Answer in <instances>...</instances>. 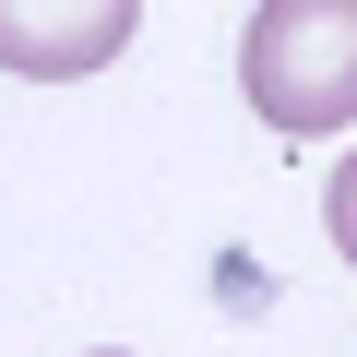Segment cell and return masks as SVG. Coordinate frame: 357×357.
Returning <instances> with one entry per match:
<instances>
[{
	"label": "cell",
	"mask_w": 357,
	"mask_h": 357,
	"mask_svg": "<svg viewBox=\"0 0 357 357\" xmlns=\"http://www.w3.org/2000/svg\"><path fill=\"white\" fill-rule=\"evenodd\" d=\"M321 227H333V250L357 262V143L333 155V178H321Z\"/></svg>",
	"instance_id": "3957f363"
},
{
	"label": "cell",
	"mask_w": 357,
	"mask_h": 357,
	"mask_svg": "<svg viewBox=\"0 0 357 357\" xmlns=\"http://www.w3.org/2000/svg\"><path fill=\"white\" fill-rule=\"evenodd\" d=\"M96 357H119V345H96Z\"/></svg>",
	"instance_id": "277c9868"
},
{
	"label": "cell",
	"mask_w": 357,
	"mask_h": 357,
	"mask_svg": "<svg viewBox=\"0 0 357 357\" xmlns=\"http://www.w3.org/2000/svg\"><path fill=\"white\" fill-rule=\"evenodd\" d=\"M131 24H143V0H0V72H24V84L107 72Z\"/></svg>",
	"instance_id": "7a4b0ae2"
},
{
	"label": "cell",
	"mask_w": 357,
	"mask_h": 357,
	"mask_svg": "<svg viewBox=\"0 0 357 357\" xmlns=\"http://www.w3.org/2000/svg\"><path fill=\"white\" fill-rule=\"evenodd\" d=\"M238 96L286 143L345 131L357 119V0H262L238 36Z\"/></svg>",
	"instance_id": "6da1fadb"
}]
</instances>
